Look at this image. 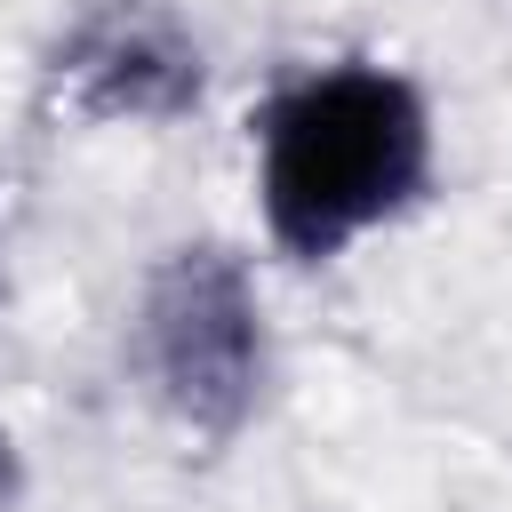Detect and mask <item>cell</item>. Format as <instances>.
<instances>
[{
	"label": "cell",
	"instance_id": "obj_1",
	"mask_svg": "<svg viewBox=\"0 0 512 512\" xmlns=\"http://www.w3.org/2000/svg\"><path fill=\"white\" fill-rule=\"evenodd\" d=\"M432 176L424 96L384 64H328L288 80L256 112V200L264 232L320 264L400 216Z\"/></svg>",
	"mask_w": 512,
	"mask_h": 512
},
{
	"label": "cell",
	"instance_id": "obj_2",
	"mask_svg": "<svg viewBox=\"0 0 512 512\" xmlns=\"http://www.w3.org/2000/svg\"><path fill=\"white\" fill-rule=\"evenodd\" d=\"M136 352H144L152 392L192 432H232L256 400V376H264V328H256L248 272L216 248L168 256L144 288Z\"/></svg>",
	"mask_w": 512,
	"mask_h": 512
},
{
	"label": "cell",
	"instance_id": "obj_3",
	"mask_svg": "<svg viewBox=\"0 0 512 512\" xmlns=\"http://www.w3.org/2000/svg\"><path fill=\"white\" fill-rule=\"evenodd\" d=\"M16 504V448H8V432H0V512Z\"/></svg>",
	"mask_w": 512,
	"mask_h": 512
}]
</instances>
